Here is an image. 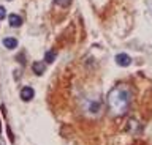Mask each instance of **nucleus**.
<instances>
[{
    "mask_svg": "<svg viewBox=\"0 0 152 145\" xmlns=\"http://www.w3.org/2000/svg\"><path fill=\"white\" fill-rule=\"evenodd\" d=\"M106 101H108V109L113 115L116 117L125 115L132 102V90L125 84H119V85L109 90Z\"/></svg>",
    "mask_w": 152,
    "mask_h": 145,
    "instance_id": "nucleus-1",
    "label": "nucleus"
},
{
    "mask_svg": "<svg viewBox=\"0 0 152 145\" xmlns=\"http://www.w3.org/2000/svg\"><path fill=\"white\" fill-rule=\"evenodd\" d=\"M33 96H35V92H33L32 87H24L21 90V100L22 101H32Z\"/></svg>",
    "mask_w": 152,
    "mask_h": 145,
    "instance_id": "nucleus-2",
    "label": "nucleus"
},
{
    "mask_svg": "<svg viewBox=\"0 0 152 145\" xmlns=\"http://www.w3.org/2000/svg\"><path fill=\"white\" fill-rule=\"evenodd\" d=\"M116 63L119 66H128V65L132 63V58L128 57L127 54H117L116 55Z\"/></svg>",
    "mask_w": 152,
    "mask_h": 145,
    "instance_id": "nucleus-3",
    "label": "nucleus"
},
{
    "mask_svg": "<svg viewBox=\"0 0 152 145\" xmlns=\"http://www.w3.org/2000/svg\"><path fill=\"white\" fill-rule=\"evenodd\" d=\"M32 69H33V73H35L37 76H41V74L45 73V69H46V63L45 62H35L32 65Z\"/></svg>",
    "mask_w": 152,
    "mask_h": 145,
    "instance_id": "nucleus-4",
    "label": "nucleus"
},
{
    "mask_svg": "<svg viewBox=\"0 0 152 145\" xmlns=\"http://www.w3.org/2000/svg\"><path fill=\"white\" fill-rule=\"evenodd\" d=\"M8 21H10V25L11 27H21L22 25V17L19 14H10Z\"/></svg>",
    "mask_w": 152,
    "mask_h": 145,
    "instance_id": "nucleus-5",
    "label": "nucleus"
},
{
    "mask_svg": "<svg viewBox=\"0 0 152 145\" xmlns=\"http://www.w3.org/2000/svg\"><path fill=\"white\" fill-rule=\"evenodd\" d=\"M18 44H19V43H18L16 38H3V46H5L7 49H10V50H11V49H16Z\"/></svg>",
    "mask_w": 152,
    "mask_h": 145,
    "instance_id": "nucleus-6",
    "label": "nucleus"
},
{
    "mask_svg": "<svg viewBox=\"0 0 152 145\" xmlns=\"http://www.w3.org/2000/svg\"><path fill=\"white\" fill-rule=\"evenodd\" d=\"M56 57H57V52H56V50H48L46 55H45V60H46V63H52V62L56 60Z\"/></svg>",
    "mask_w": 152,
    "mask_h": 145,
    "instance_id": "nucleus-7",
    "label": "nucleus"
},
{
    "mask_svg": "<svg viewBox=\"0 0 152 145\" xmlns=\"http://www.w3.org/2000/svg\"><path fill=\"white\" fill-rule=\"evenodd\" d=\"M54 2H56V5H59V6H68L71 3V0H54Z\"/></svg>",
    "mask_w": 152,
    "mask_h": 145,
    "instance_id": "nucleus-8",
    "label": "nucleus"
},
{
    "mask_svg": "<svg viewBox=\"0 0 152 145\" xmlns=\"http://www.w3.org/2000/svg\"><path fill=\"white\" fill-rule=\"evenodd\" d=\"M3 17H7V10H5V6L0 5V21H2Z\"/></svg>",
    "mask_w": 152,
    "mask_h": 145,
    "instance_id": "nucleus-9",
    "label": "nucleus"
}]
</instances>
